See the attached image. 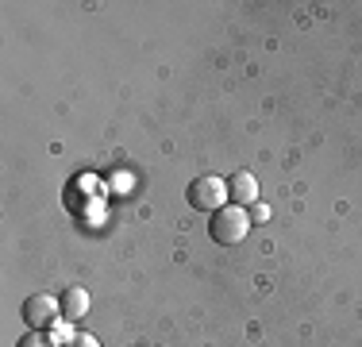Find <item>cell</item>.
I'll use <instances>...</instances> for the list:
<instances>
[{
    "instance_id": "cell-6",
    "label": "cell",
    "mask_w": 362,
    "mask_h": 347,
    "mask_svg": "<svg viewBox=\"0 0 362 347\" xmlns=\"http://www.w3.org/2000/svg\"><path fill=\"white\" fill-rule=\"evenodd\" d=\"M16 347H54V343H50L42 332H28V336H23V340L16 343Z\"/></svg>"
},
{
    "instance_id": "cell-1",
    "label": "cell",
    "mask_w": 362,
    "mask_h": 347,
    "mask_svg": "<svg viewBox=\"0 0 362 347\" xmlns=\"http://www.w3.org/2000/svg\"><path fill=\"white\" fill-rule=\"evenodd\" d=\"M247 232H251V216H247L239 205H223L220 212H212V220H209V236L216 239L220 247H235V243H243Z\"/></svg>"
},
{
    "instance_id": "cell-3",
    "label": "cell",
    "mask_w": 362,
    "mask_h": 347,
    "mask_svg": "<svg viewBox=\"0 0 362 347\" xmlns=\"http://www.w3.org/2000/svg\"><path fill=\"white\" fill-rule=\"evenodd\" d=\"M20 317L31 332H47V328H54V320H62V305H58L50 293H31V297L23 301Z\"/></svg>"
},
{
    "instance_id": "cell-4",
    "label": "cell",
    "mask_w": 362,
    "mask_h": 347,
    "mask_svg": "<svg viewBox=\"0 0 362 347\" xmlns=\"http://www.w3.org/2000/svg\"><path fill=\"white\" fill-rule=\"evenodd\" d=\"M228 201L239 205V208H247V205L258 201V178L251 170H235L228 178Z\"/></svg>"
},
{
    "instance_id": "cell-5",
    "label": "cell",
    "mask_w": 362,
    "mask_h": 347,
    "mask_svg": "<svg viewBox=\"0 0 362 347\" xmlns=\"http://www.w3.org/2000/svg\"><path fill=\"white\" fill-rule=\"evenodd\" d=\"M58 305H62V320L77 324V320H85V312H89V293H85L81 285H70V290L58 297Z\"/></svg>"
},
{
    "instance_id": "cell-7",
    "label": "cell",
    "mask_w": 362,
    "mask_h": 347,
    "mask_svg": "<svg viewBox=\"0 0 362 347\" xmlns=\"http://www.w3.org/2000/svg\"><path fill=\"white\" fill-rule=\"evenodd\" d=\"M62 347H100L97 340H93L89 332H77V336H70V340H66Z\"/></svg>"
},
{
    "instance_id": "cell-2",
    "label": "cell",
    "mask_w": 362,
    "mask_h": 347,
    "mask_svg": "<svg viewBox=\"0 0 362 347\" xmlns=\"http://www.w3.org/2000/svg\"><path fill=\"white\" fill-rule=\"evenodd\" d=\"M185 197H189V208L212 216V212H220V208L228 205V181L216 178V174H201V178L189 181Z\"/></svg>"
}]
</instances>
